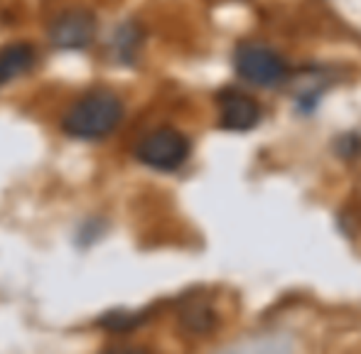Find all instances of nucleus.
Here are the masks:
<instances>
[{
  "label": "nucleus",
  "mask_w": 361,
  "mask_h": 354,
  "mask_svg": "<svg viewBox=\"0 0 361 354\" xmlns=\"http://www.w3.org/2000/svg\"><path fill=\"white\" fill-rule=\"evenodd\" d=\"M123 118V101L116 91L94 87L74 101L62 118V130L76 140H104L118 128Z\"/></svg>",
  "instance_id": "1"
},
{
  "label": "nucleus",
  "mask_w": 361,
  "mask_h": 354,
  "mask_svg": "<svg viewBox=\"0 0 361 354\" xmlns=\"http://www.w3.org/2000/svg\"><path fill=\"white\" fill-rule=\"evenodd\" d=\"M192 153V143L182 130L162 126V128L150 130L143 135V140L135 148V158L138 163L147 168L157 170V173H175L187 163Z\"/></svg>",
  "instance_id": "2"
},
{
  "label": "nucleus",
  "mask_w": 361,
  "mask_h": 354,
  "mask_svg": "<svg viewBox=\"0 0 361 354\" xmlns=\"http://www.w3.org/2000/svg\"><path fill=\"white\" fill-rule=\"evenodd\" d=\"M233 69L243 82L253 84V87H278L281 82H286V59L278 52H273L271 47L263 44L243 42L233 52Z\"/></svg>",
  "instance_id": "3"
},
{
  "label": "nucleus",
  "mask_w": 361,
  "mask_h": 354,
  "mask_svg": "<svg viewBox=\"0 0 361 354\" xmlns=\"http://www.w3.org/2000/svg\"><path fill=\"white\" fill-rule=\"evenodd\" d=\"M96 39V15L86 8L64 10L49 25V42L64 52H79Z\"/></svg>",
  "instance_id": "4"
},
{
  "label": "nucleus",
  "mask_w": 361,
  "mask_h": 354,
  "mask_svg": "<svg viewBox=\"0 0 361 354\" xmlns=\"http://www.w3.org/2000/svg\"><path fill=\"white\" fill-rule=\"evenodd\" d=\"M216 106H219V126L224 130L243 133V130L256 128L258 121H261V104L253 96H248L246 91L236 87L219 91Z\"/></svg>",
  "instance_id": "5"
},
{
  "label": "nucleus",
  "mask_w": 361,
  "mask_h": 354,
  "mask_svg": "<svg viewBox=\"0 0 361 354\" xmlns=\"http://www.w3.org/2000/svg\"><path fill=\"white\" fill-rule=\"evenodd\" d=\"M177 320H180L182 330L190 335H209L216 327L219 315L212 305L209 298L204 295H187L180 300V310H177Z\"/></svg>",
  "instance_id": "6"
},
{
  "label": "nucleus",
  "mask_w": 361,
  "mask_h": 354,
  "mask_svg": "<svg viewBox=\"0 0 361 354\" xmlns=\"http://www.w3.org/2000/svg\"><path fill=\"white\" fill-rule=\"evenodd\" d=\"M37 64V49L30 42H13L0 49V87L32 72Z\"/></svg>",
  "instance_id": "7"
},
{
  "label": "nucleus",
  "mask_w": 361,
  "mask_h": 354,
  "mask_svg": "<svg viewBox=\"0 0 361 354\" xmlns=\"http://www.w3.org/2000/svg\"><path fill=\"white\" fill-rule=\"evenodd\" d=\"M150 312L152 310H126V307H116V310H109L99 317V325L109 332H116V335H126V332H133L140 325H145Z\"/></svg>",
  "instance_id": "8"
},
{
  "label": "nucleus",
  "mask_w": 361,
  "mask_h": 354,
  "mask_svg": "<svg viewBox=\"0 0 361 354\" xmlns=\"http://www.w3.org/2000/svg\"><path fill=\"white\" fill-rule=\"evenodd\" d=\"M140 44H143V30L135 23L121 25V28L116 30L114 39H111V47L116 49V59H118V62H133Z\"/></svg>",
  "instance_id": "9"
},
{
  "label": "nucleus",
  "mask_w": 361,
  "mask_h": 354,
  "mask_svg": "<svg viewBox=\"0 0 361 354\" xmlns=\"http://www.w3.org/2000/svg\"><path fill=\"white\" fill-rule=\"evenodd\" d=\"M337 150H339V155H342V158H347V160L357 158L359 150H361V138H359V135H354V133L342 135V138L337 140Z\"/></svg>",
  "instance_id": "10"
}]
</instances>
